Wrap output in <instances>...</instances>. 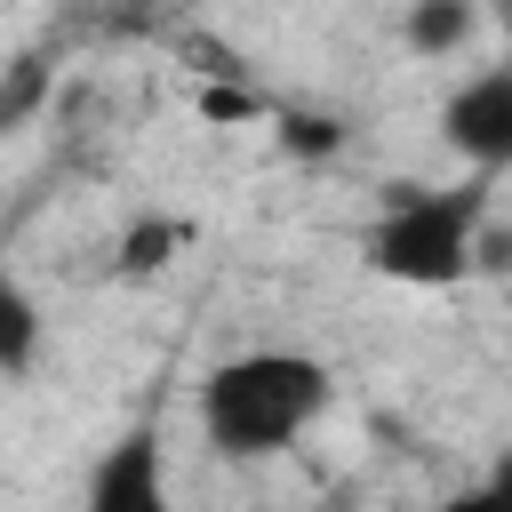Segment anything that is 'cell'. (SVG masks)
Wrapping results in <instances>:
<instances>
[{
	"label": "cell",
	"instance_id": "7",
	"mask_svg": "<svg viewBox=\"0 0 512 512\" xmlns=\"http://www.w3.org/2000/svg\"><path fill=\"white\" fill-rule=\"evenodd\" d=\"M40 104H48V64H40V56H16V64L0 72V136H16Z\"/></svg>",
	"mask_w": 512,
	"mask_h": 512
},
{
	"label": "cell",
	"instance_id": "6",
	"mask_svg": "<svg viewBox=\"0 0 512 512\" xmlns=\"http://www.w3.org/2000/svg\"><path fill=\"white\" fill-rule=\"evenodd\" d=\"M40 352V304L24 296V280L0 264V376H24Z\"/></svg>",
	"mask_w": 512,
	"mask_h": 512
},
{
	"label": "cell",
	"instance_id": "3",
	"mask_svg": "<svg viewBox=\"0 0 512 512\" xmlns=\"http://www.w3.org/2000/svg\"><path fill=\"white\" fill-rule=\"evenodd\" d=\"M440 136L472 176H504L512 168V64H480L440 96Z\"/></svg>",
	"mask_w": 512,
	"mask_h": 512
},
{
	"label": "cell",
	"instance_id": "5",
	"mask_svg": "<svg viewBox=\"0 0 512 512\" xmlns=\"http://www.w3.org/2000/svg\"><path fill=\"white\" fill-rule=\"evenodd\" d=\"M472 32H480V16H472L464 0H424V8L400 16V40H408L416 56H456Z\"/></svg>",
	"mask_w": 512,
	"mask_h": 512
},
{
	"label": "cell",
	"instance_id": "2",
	"mask_svg": "<svg viewBox=\"0 0 512 512\" xmlns=\"http://www.w3.org/2000/svg\"><path fill=\"white\" fill-rule=\"evenodd\" d=\"M488 176H464V184H408L392 192L368 232H360V264L376 280H400V288H456L480 272V232H488Z\"/></svg>",
	"mask_w": 512,
	"mask_h": 512
},
{
	"label": "cell",
	"instance_id": "1",
	"mask_svg": "<svg viewBox=\"0 0 512 512\" xmlns=\"http://www.w3.org/2000/svg\"><path fill=\"white\" fill-rule=\"evenodd\" d=\"M200 432L216 456L232 464H264V456H288L328 408H336V376L328 360L312 352H288V344H256V352H232L200 376Z\"/></svg>",
	"mask_w": 512,
	"mask_h": 512
},
{
	"label": "cell",
	"instance_id": "8",
	"mask_svg": "<svg viewBox=\"0 0 512 512\" xmlns=\"http://www.w3.org/2000/svg\"><path fill=\"white\" fill-rule=\"evenodd\" d=\"M432 512H512V448H504V456H496L480 480H464L456 496H440Z\"/></svg>",
	"mask_w": 512,
	"mask_h": 512
},
{
	"label": "cell",
	"instance_id": "4",
	"mask_svg": "<svg viewBox=\"0 0 512 512\" xmlns=\"http://www.w3.org/2000/svg\"><path fill=\"white\" fill-rule=\"evenodd\" d=\"M80 512H176L160 424H128L120 440H104V456L80 480Z\"/></svg>",
	"mask_w": 512,
	"mask_h": 512
}]
</instances>
